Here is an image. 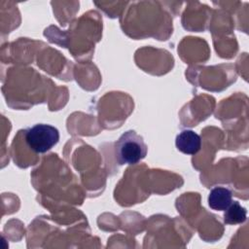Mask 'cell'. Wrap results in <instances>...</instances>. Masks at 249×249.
<instances>
[{
  "instance_id": "3",
  "label": "cell",
  "mask_w": 249,
  "mask_h": 249,
  "mask_svg": "<svg viewBox=\"0 0 249 249\" xmlns=\"http://www.w3.org/2000/svg\"><path fill=\"white\" fill-rule=\"evenodd\" d=\"M175 145L184 154L196 155L201 148V138L194 130L185 129L176 136Z\"/></svg>"
},
{
  "instance_id": "1",
  "label": "cell",
  "mask_w": 249,
  "mask_h": 249,
  "mask_svg": "<svg viewBox=\"0 0 249 249\" xmlns=\"http://www.w3.org/2000/svg\"><path fill=\"white\" fill-rule=\"evenodd\" d=\"M148 147L134 130H127L123 133L115 144V156L119 164H135L147 155Z\"/></svg>"
},
{
  "instance_id": "5",
  "label": "cell",
  "mask_w": 249,
  "mask_h": 249,
  "mask_svg": "<svg viewBox=\"0 0 249 249\" xmlns=\"http://www.w3.org/2000/svg\"><path fill=\"white\" fill-rule=\"evenodd\" d=\"M247 210L238 201H231L224 213V222L229 225H237L245 222Z\"/></svg>"
},
{
  "instance_id": "4",
  "label": "cell",
  "mask_w": 249,
  "mask_h": 249,
  "mask_svg": "<svg viewBox=\"0 0 249 249\" xmlns=\"http://www.w3.org/2000/svg\"><path fill=\"white\" fill-rule=\"evenodd\" d=\"M232 201L231 192L224 187L213 188L208 196V205L213 210H226Z\"/></svg>"
},
{
  "instance_id": "2",
  "label": "cell",
  "mask_w": 249,
  "mask_h": 249,
  "mask_svg": "<svg viewBox=\"0 0 249 249\" xmlns=\"http://www.w3.org/2000/svg\"><path fill=\"white\" fill-rule=\"evenodd\" d=\"M25 140L33 152L43 154L57 144L59 131L51 124H37L26 130Z\"/></svg>"
}]
</instances>
